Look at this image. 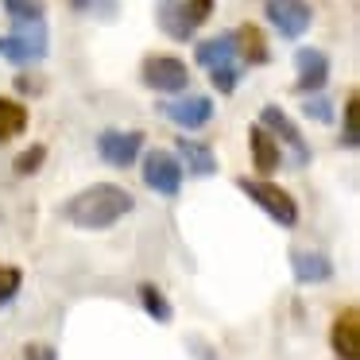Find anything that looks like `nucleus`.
Listing matches in <instances>:
<instances>
[{
    "instance_id": "1",
    "label": "nucleus",
    "mask_w": 360,
    "mask_h": 360,
    "mask_svg": "<svg viewBox=\"0 0 360 360\" xmlns=\"http://www.w3.org/2000/svg\"><path fill=\"white\" fill-rule=\"evenodd\" d=\"M128 213H136V194L120 182H94L58 205V217L82 233H105L120 225Z\"/></svg>"
},
{
    "instance_id": "2",
    "label": "nucleus",
    "mask_w": 360,
    "mask_h": 360,
    "mask_svg": "<svg viewBox=\"0 0 360 360\" xmlns=\"http://www.w3.org/2000/svg\"><path fill=\"white\" fill-rule=\"evenodd\" d=\"M51 55L47 20H12V32L0 35V58L12 66H39Z\"/></svg>"
},
{
    "instance_id": "3",
    "label": "nucleus",
    "mask_w": 360,
    "mask_h": 360,
    "mask_svg": "<svg viewBox=\"0 0 360 360\" xmlns=\"http://www.w3.org/2000/svg\"><path fill=\"white\" fill-rule=\"evenodd\" d=\"M236 190L240 194H248L252 205H259V210L267 213V217L275 221V225L283 229H295L298 225V202L290 190H283L279 182H267V179H236Z\"/></svg>"
},
{
    "instance_id": "4",
    "label": "nucleus",
    "mask_w": 360,
    "mask_h": 360,
    "mask_svg": "<svg viewBox=\"0 0 360 360\" xmlns=\"http://www.w3.org/2000/svg\"><path fill=\"white\" fill-rule=\"evenodd\" d=\"M140 86L151 94L174 97L182 89H190V66L174 55H148L140 63Z\"/></svg>"
},
{
    "instance_id": "5",
    "label": "nucleus",
    "mask_w": 360,
    "mask_h": 360,
    "mask_svg": "<svg viewBox=\"0 0 360 360\" xmlns=\"http://www.w3.org/2000/svg\"><path fill=\"white\" fill-rule=\"evenodd\" d=\"M182 182H186V171H182L179 155L167 148H151L143 155V186L159 198H179Z\"/></svg>"
},
{
    "instance_id": "6",
    "label": "nucleus",
    "mask_w": 360,
    "mask_h": 360,
    "mask_svg": "<svg viewBox=\"0 0 360 360\" xmlns=\"http://www.w3.org/2000/svg\"><path fill=\"white\" fill-rule=\"evenodd\" d=\"M159 112H163V120H171L174 128H182V132H198V128H205L213 120L217 105H213V97H205V94L182 89V94H174L171 101H159Z\"/></svg>"
},
{
    "instance_id": "7",
    "label": "nucleus",
    "mask_w": 360,
    "mask_h": 360,
    "mask_svg": "<svg viewBox=\"0 0 360 360\" xmlns=\"http://www.w3.org/2000/svg\"><path fill=\"white\" fill-rule=\"evenodd\" d=\"M97 155L112 171H128L143 155V132L140 128H101V136H97Z\"/></svg>"
},
{
    "instance_id": "8",
    "label": "nucleus",
    "mask_w": 360,
    "mask_h": 360,
    "mask_svg": "<svg viewBox=\"0 0 360 360\" xmlns=\"http://www.w3.org/2000/svg\"><path fill=\"white\" fill-rule=\"evenodd\" d=\"M267 24L279 32V39H302L314 27V4L310 0H264Z\"/></svg>"
},
{
    "instance_id": "9",
    "label": "nucleus",
    "mask_w": 360,
    "mask_h": 360,
    "mask_svg": "<svg viewBox=\"0 0 360 360\" xmlns=\"http://www.w3.org/2000/svg\"><path fill=\"white\" fill-rule=\"evenodd\" d=\"M259 124L279 140V148L290 151V167H306V163H310V148H306L302 132H298V124L279 109V105H264V109H259Z\"/></svg>"
},
{
    "instance_id": "10",
    "label": "nucleus",
    "mask_w": 360,
    "mask_h": 360,
    "mask_svg": "<svg viewBox=\"0 0 360 360\" xmlns=\"http://www.w3.org/2000/svg\"><path fill=\"white\" fill-rule=\"evenodd\" d=\"M329 55L321 47H298L295 51V94H321L329 82Z\"/></svg>"
},
{
    "instance_id": "11",
    "label": "nucleus",
    "mask_w": 360,
    "mask_h": 360,
    "mask_svg": "<svg viewBox=\"0 0 360 360\" xmlns=\"http://www.w3.org/2000/svg\"><path fill=\"white\" fill-rule=\"evenodd\" d=\"M329 349L337 360H360V314L356 306L337 310L333 326H329Z\"/></svg>"
},
{
    "instance_id": "12",
    "label": "nucleus",
    "mask_w": 360,
    "mask_h": 360,
    "mask_svg": "<svg viewBox=\"0 0 360 360\" xmlns=\"http://www.w3.org/2000/svg\"><path fill=\"white\" fill-rule=\"evenodd\" d=\"M174 155H179L182 171L194 174V179H213V174H217V151H213L210 143L186 136V132L174 140Z\"/></svg>"
},
{
    "instance_id": "13",
    "label": "nucleus",
    "mask_w": 360,
    "mask_h": 360,
    "mask_svg": "<svg viewBox=\"0 0 360 360\" xmlns=\"http://www.w3.org/2000/svg\"><path fill=\"white\" fill-rule=\"evenodd\" d=\"M248 151H252V167H256V174H271V171L283 167V148L264 124L248 128Z\"/></svg>"
},
{
    "instance_id": "14",
    "label": "nucleus",
    "mask_w": 360,
    "mask_h": 360,
    "mask_svg": "<svg viewBox=\"0 0 360 360\" xmlns=\"http://www.w3.org/2000/svg\"><path fill=\"white\" fill-rule=\"evenodd\" d=\"M290 267H295V279L302 287H318V283H329L333 279V259L326 252H306V248H295L290 252Z\"/></svg>"
},
{
    "instance_id": "15",
    "label": "nucleus",
    "mask_w": 360,
    "mask_h": 360,
    "mask_svg": "<svg viewBox=\"0 0 360 360\" xmlns=\"http://www.w3.org/2000/svg\"><path fill=\"white\" fill-rule=\"evenodd\" d=\"M233 43H236V58H240L244 70H252V66H267V63H271L267 39H264V32H259L256 24H240V27L233 32Z\"/></svg>"
},
{
    "instance_id": "16",
    "label": "nucleus",
    "mask_w": 360,
    "mask_h": 360,
    "mask_svg": "<svg viewBox=\"0 0 360 360\" xmlns=\"http://www.w3.org/2000/svg\"><path fill=\"white\" fill-rule=\"evenodd\" d=\"M194 58H198L202 70H213V66H221V63H233V58H236L233 32H221V35H213V39H202L194 47ZM236 63H240V58H236Z\"/></svg>"
},
{
    "instance_id": "17",
    "label": "nucleus",
    "mask_w": 360,
    "mask_h": 360,
    "mask_svg": "<svg viewBox=\"0 0 360 360\" xmlns=\"http://www.w3.org/2000/svg\"><path fill=\"white\" fill-rule=\"evenodd\" d=\"M155 24H159V32H163L167 39H174V43H186V39H194V32H190V24L182 20L179 0H159V4H155Z\"/></svg>"
},
{
    "instance_id": "18",
    "label": "nucleus",
    "mask_w": 360,
    "mask_h": 360,
    "mask_svg": "<svg viewBox=\"0 0 360 360\" xmlns=\"http://www.w3.org/2000/svg\"><path fill=\"white\" fill-rule=\"evenodd\" d=\"M27 132V105L16 97H0V143Z\"/></svg>"
},
{
    "instance_id": "19",
    "label": "nucleus",
    "mask_w": 360,
    "mask_h": 360,
    "mask_svg": "<svg viewBox=\"0 0 360 360\" xmlns=\"http://www.w3.org/2000/svg\"><path fill=\"white\" fill-rule=\"evenodd\" d=\"M136 295H140V306H143V314H148V318H155L159 326L174 321V306L167 302V295L155 287V283H140V287H136Z\"/></svg>"
},
{
    "instance_id": "20",
    "label": "nucleus",
    "mask_w": 360,
    "mask_h": 360,
    "mask_svg": "<svg viewBox=\"0 0 360 360\" xmlns=\"http://www.w3.org/2000/svg\"><path fill=\"white\" fill-rule=\"evenodd\" d=\"M341 148H349V151L360 148V94H356V89L345 97V132H341Z\"/></svg>"
},
{
    "instance_id": "21",
    "label": "nucleus",
    "mask_w": 360,
    "mask_h": 360,
    "mask_svg": "<svg viewBox=\"0 0 360 360\" xmlns=\"http://www.w3.org/2000/svg\"><path fill=\"white\" fill-rule=\"evenodd\" d=\"M43 163H47V143H32V148H24L12 159V174H16V179H32Z\"/></svg>"
},
{
    "instance_id": "22",
    "label": "nucleus",
    "mask_w": 360,
    "mask_h": 360,
    "mask_svg": "<svg viewBox=\"0 0 360 360\" xmlns=\"http://www.w3.org/2000/svg\"><path fill=\"white\" fill-rule=\"evenodd\" d=\"M240 78H244V66L236 63H221V66H213L210 70V82H213V89H217V94H236V86H240Z\"/></svg>"
},
{
    "instance_id": "23",
    "label": "nucleus",
    "mask_w": 360,
    "mask_h": 360,
    "mask_svg": "<svg viewBox=\"0 0 360 360\" xmlns=\"http://www.w3.org/2000/svg\"><path fill=\"white\" fill-rule=\"evenodd\" d=\"M8 20H47V0H0Z\"/></svg>"
},
{
    "instance_id": "24",
    "label": "nucleus",
    "mask_w": 360,
    "mask_h": 360,
    "mask_svg": "<svg viewBox=\"0 0 360 360\" xmlns=\"http://www.w3.org/2000/svg\"><path fill=\"white\" fill-rule=\"evenodd\" d=\"M179 8H182V20L190 24V32H198L202 24H210L217 0H179Z\"/></svg>"
},
{
    "instance_id": "25",
    "label": "nucleus",
    "mask_w": 360,
    "mask_h": 360,
    "mask_svg": "<svg viewBox=\"0 0 360 360\" xmlns=\"http://www.w3.org/2000/svg\"><path fill=\"white\" fill-rule=\"evenodd\" d=\"M20 287H24V271L16 264H0V306H12Z\"/></svg>"
},
{
    "instance_id": "26",
    "label": "nucleus",
    "mask_w": 360,
    "mask_h": 360,
    "mask_svg": "<svg viewBox=\"0 0 360 360\" xmlns=\"http://www.w3.org/2000/svg\"><path fill=\"white\" fill-rule=\"evenodd\" d=\"M302 112L310 120H318V124H333V101H329V97H321V94H306Z\"/></svg>"
},
{
    "instance_id": "27",
    "label": "nucleus",
    "mask_w": 360,
    "mask_h": 360,
    "mask_svg": "<svg viewBox=\"0 0 360 360\" xmlns=\"http://www.w3.org/2000/svg\"><path fill=\"white\" fill-rule=\"evenodd\" d=\"M24 360H58V349L51 341H27L24 345Z\"/></svg>"
},
{
    "instance_id": "28",
    "label": "nucleus",
    "mask_w": 360,
    "mask_h": 360,
    "mask_svg": "<svg viewBox=\"0 0 360 360\" xmlns=\"http://www.w3.org/2000/svg\"><path fill=\"white\" fill-rule=\"evenodd\" d=\"M70 8L74 12H105V16H112V8H117V0H70Z\"/></svg>"
}]
</instances>
